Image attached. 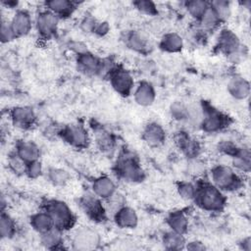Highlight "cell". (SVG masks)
<instances>
[{"mask_svg":"<svg viewBox=\"0 0 251 251\" xmlns=\"http://www.w3.org/2000/svg\"><path fill=\"white\" fill-rule=\"evenodd\" d=\"M200 27L204 31H212L216 29L220 25L221 21L218 18L215 11L209 6V8L206 10V12L201 16V18L198 20Z\"/></svg>","mask_w":251,"mask_h":251,"instance_id":"83f0119b","label":"cell"},{"mask_svg":"<svg viewBox=\"0 0 251 251\" xmlns=\"http://www.w3.org/2000/svg\"><path fill=\"white\" fill-rule=\"evenodd\" d=\"M79 206L84 214L95 222H102L106 219L107 211L101 199L94 193H86L79 199Z\"/></svg>","mask_w":251,"mask_h":251,"instance_id":"ba28073f","label":"cell"},{"mask_svg":"<svg viewBox=\"0 0 251 251\" xmlns=\"http://www.w3.org/2000/svg\"><path fill=\"white\" fill-rule=\"evenodd\" d=\"M176 144L188 158H195L200 152L199 142L185 131H179L175 136Z\"/></svg>","mask_w":251,"mask_h":251,"instance_id":"5bb4252c","label":"cell"},{"mask_svg":"<svg viewBox=\"0 0 251 251\" xmlns=\"http://www.w3.org/2000/svg\"><path fill=\"white\" fill-rule=\"evenodd\" d=\"M240 246L243 250H246V251H249L251 249V240H250V237H245L241 240L240 242Z\"/></svg>","mask_w":251,"mask_h":251,"instance_id":"c3c4849f","label":"cell"},{"mask_svg":"<svg viewBox=\"0 0 251 251\" xmlns=\"http://www.w3.org/2000/svg\"><path fill=\"white\" fill-rule=\"evenodd\" d=\"M60 135L65 142L77 149H84L89 143L87 129L80 125L66 126L60 131Z\"/></svg>","mask_w":251,"mask_h":251,"instance_id":"9c48e42d","label":"cell"},{"mask_svg":"<svg viewBox=\"0 0 251 251\" xmlns=\"http://www.w3.org/2000/svg\"><path fill=\"white\" fill-rule=\"evenodd\" d=\"M68 48L70 50H72L74 53L77 55H81L83 53L88 52V48L87 45L81 41H77V40H72L69 42L68 44Z\"/></svg>","mask_w":251,"mask_h":251,"instance_id":"f6af8a7d","label":"cell"},{"mask_svg":"<svg viewBox=\"0 0 251 251\" xmlns=\"http://www.w3.org/2000/svg\"><path fill=\"white\" fill-rule=\"evenodd\" d=\"M203 120L200 127L208 133H214L223 130L227 126L229 119L221 111L213 108L210 105L202 104Z\"/></svg>","mask_w":251,"mask_h":251,"instance_id":"8992f818","label":"cell"},{"mask_svg":"<svg viewBox=\"0 0 251 251\" xmlns=\"http://www.w3.org/2000/svg\"><path fill=\"white\" fill-rule=\"evenodd\" d=\"M16 154L26 164L39 160L40 149L32 141L22 140L16 146Z\"/></svg>","mask_w":251,"mask_h":251,"instance_id":"44dd1931","label":"cell"},{"mask_svg":"<svg viewBox=\"0 0 251 251\" xmlns=\"http://www.w3.org/2000/svg\"><path fill=\"white\" fill-rule=\"evenodd\" d=\"M210 6L215 11V13L217 14L218 18L222 23L226 22L230 17L231 7L229 2L225 0H216L210 2Z\"/></svg>","mask_w":251,"mask_h":251,"instance_id":"e575fe53","label":"cell"},{"mask_svg":"<svg viewBox=\"0 0 251 251\" xmlns=\"http://www.w3.org/2000/svg\"><path fill=\"white\" fill-rule=\"evenodd\" d=\"M185 248L188 249V250H197V251H201V250H205L206 249V246L198 241V240H193V241H190L188 243L185 244Z\"/></svg>","mask_w":251,"mask_h":251,"instance_id":"7dc6e473","label":"cell"},{"mask_svg":"<svg viewBox=\"0 0 251 251\" xmlns=\"http://www.w3.org/2000/svg\"><path fill=\"white\" fill-rule=\"evenodd\" d=\"M209 6H210V2H206L203 0H191V1L185 2V8L188 14L197 21L206 12Z\"/></svg>","mask_w":251,"mask_h":251,"instance_id":"d6a6232c","label":"cell"},{"mask_svg":"<svg viewBox=\"0 0 251 251\" xmlns=\"http://www.w3.org/2000/svg\"><path fill=\"white\" fill-rule=\"evenodd\" d=\"M45 9L54 13L60 19L70 17L76 9V3L70 0H50L44 3Z\"/></svg>","mask_w":251,"mask_h":251,"instance_id":"7402d4cb","label":"cell"},{"mask_svg":"<svg viewBox=\"0 0 251 251\" xmlns=\"http://www.w3.org/2000/svg\"><path fill=\"white\" fill-rule=\"evenodd\" d=\"M167 224L171 230L180 234H184L188 228V220L181 211L172 212L167 218Z\"/></svg>","mask_w":251,"mask_h":251,"instance_id":"4316f807","label":"cell"},{"mask_svg":"<svg viewBox=\"0 0 251 251\" xmlns=\"http://www.w3.org/2000/svg\"><path fill=\"white\" fill-rule=\"evenodd\" d=\"M2 4L5 5L6 7H9V8H15V7H17L18 2H15V1H8V2L7 1H3Z\"/></svg>","mask_w":251,"mask_h":251,"instance_id":"681fc988","label":"cell"},{"mask_svg":"<svg viewBox=\"0 0 251 251\" xmlns=\"http://www.w3.org/2000/svg\"><path fill=\"white\" fill-rule=\"evenodd\" d=\"M142 139L151 147L161 146L166 140V131L157 123H149L142 131Z\"/></svg>","mask_w":251,"mask_h":251,"instance_id":"9a60e30c","label":"cell"},{"mask_svg":"<svg viewBox=\"0 0 251 251\" xmlns=\"http://www.w3.org/2000/svg\"><path fill=\"white\" fill-rule=\"evenodd\" d=\"M10 24L17 38L28 34L32 27L31 17L25 10H18L11 19Z\"/></svg>","mask_w":251,"mask_h":251,"instance_id":"4fadbf2b","label":"cell"},{"mask_svg":"<svg viewBox=\"0 0 251 251\" xmlns=\"http://www.w3.org/2000/svg\"><path fill=\"white\" fill-rule=\"evenodd\" d=\"M133 97L134 101L143 107L151 106L156 98V92L154 89V86L146 81H140L138 85L133 90Z\"/></svg>","mask_w":251,"mask_h":251,"instance_id":"e0dca14e","label":"cell"},{"mask_svg":"<svg viewBox=\"0 0 251 251\" xmlns=\"http://www.w3.org/2000/svg\"><path fill=\"white\" fill-rule=\"evenodd\" d=\"M113 216L116 225L121 228H134L138 224V216L135 210L126 205Z\"/></svg>","mask_w":251,"mask_h":251,"instance_id":"ac0fdd59","label":"cell"},{"mask_svg":"<svg viewBox=\"0 0 251 251\" xmlns=\"http://www.w3.org/2000/svg\"><path fill=\"white\" fill-rule=\"evenodd\" d=\"M42 174V165L39 160L26 164L25 175L30 178H36Z\"/></svg>","mask_w":251,"mask_h":251,"instance_id":"60d3db41","label":"cell"},{"mask_svg":"<svg viewBox=\"0 0 251 251\" xmlns=\"http://www.w3.org/2000/svg\"><path fill=\"white\" fill-rule=\"evenodd\" d=\"M62 232L60 229L53 227L49 229L48 231H45L40 234V242L41 244L51 250H56V249H62L63 247V236Z\"/></svg>","mask_w":251,"mask_h":251,"instance_id":"cb8c5ba5","label":"cell"},{"mask_svg":"<svg viewBox=\"0 0 251 251\" xmlns=\"http://www.w3.org/2000/svg\"><path fill=\"white\" fill-rule=\"evenodd\" d=\"M47 175L49 181L57 186L65 185L71 179L70 174L66 170L60 168H50Z\"/></svg>","mask_w":251,"mask_h":251,"instance_id":"836d02e7","label":"cell"},{"mask_svg":"<svg viewBox=\"0 0 251 251\" xmlns=\"http://www.w3.org/2000/svg\"><path fill=\"white\" fill-rule=\"evenodd\" d=\"M105 201H106L105 208H106L107 213H110V211H111V213L113 215L126 205L125 197L117 191L112 196H110L108 199H106Z\"/></svg>","mask_w":251,"mask_h":251,"instance_id":"d590c367","label":"cell"},{"mask_svg":"<svg viewBox=\"0 0 251 251\" xmlns=\"http://www.w3.org/2000/svg\"><path fill=\"white\" fill-rule=\"evenodd\" d=\"M109 29H110V25H109V24L107 22H98L97 25L95 27L94 33L97 34V35L103 36L106 33H108Z\"/></svg>","mask_w":251,"mask_h":251,"instance_id":"bcb514c9","label":"cell"},{"mask_svg":"<svg viewBox=\"0 0 251 251\" xmlns=\"http://www.w3.org/2000/svg\"><path fill=\"white\" fill-rule=\"evenodd\" d=\"M193 200L202 210L207 212H221L226 203L223 191L210 182H202L196 185Z\"/></svg>","mask_w":251,"mask_h":251,"instance_id":"6da1fadb","label":"cell"},{"mask_svg":"<svg viewBox=\"0 0 251 251\" xmlns=\"http://www.w3.org/2000/svg\"><path fill=\"white\" fill-rule=\"evenodd\" d=\"M183 47V40L176 32H168L163 35L160 41V48L166 52H178Z\"/></svg>","mask_w":251,"mask_h":251,"instance_id":"484cf974","label":"cell"},{"mask_svg":"<svg viewBox=\"0 0 251 251\" xmlns=\"http://www.w3.org/2000/svg\"><path fill=\"white\" fill-rule=\"evenodd\" d=\"M126 44L131 50H134L139 53H143L147 50V41L146 39L137 31H129L126 35Z\"/></svg>","mask_w":251,"mask_h":251,"instance_id":"f546056e","label":"cell"},{"mask_svg":"<svg viewBox=\"0 0 251 251\" xmlns=\"http://www.w3.org/2000/svg\"><path fill=\"white\" fill-rule=\"evenodd\" d=\"M117 174L124 179L130 182H140L144 179L145 174L137 158L129 151L123 152L116 164Z\"/></svg>","mask_w":251,"mask_h":251,"instance_id":"3957f363","label":"cell"},{"mask_svg":"<svg viewBox=\"0 0 251 251\" xmlns=\"http://www.w3.org/2000/svg\"><path fill=\"white\" fill-rule=\"evenodd\" d=\"M44 210L51 216L54 226L61 231L71 229L75 224V216L67 203L52 199L44 204Z\"/></svg>","mask_w":251,"mask_h":251,"instance_id":"7a4b0ae2","label":"cell"},{"mask_svg":"<svg viewBox=\"0 0 251 251\" xmlns=\"http://www.w3.org/2000/svg\"><path fill=\"white\" fill-rule=\"evenodd\" d=\"M164 247L168 250H180L185 248V239L183 234L177 233L176 231H169L163 236Z\"/></svg>","mask_w":251,"mask_h":251,"instance_id":"f1b7e54d","label":"cell"},{"mask_svg":"<svg viewBox=\"0 0 251 251\" xmlns=\"http://www.w3.org/2000/svg\"><path fill=\"white\" fill-rule=\"evenodd\" d=\"M96 144L101 151L111 152L115 148V139L109 131L100 128L96 130Z\"/></svg>","mask_w":251,"mask_h":251,"instance_id":"4dcf8cb0","label":"cell"},{"mask_svg":"<svg viewBox=\"0 0 251 251\" xmlns=\"http://www.w3.org/2000/svg\"><path fill=\"white\" fill-rule=\"evenodd\" d=\"M232 168L241 174H248L251 170V154L248 147H239L236 153L231 157Z\"/></svg>","mask_w":251,"mask_h":251,"instance_id":"603a6c76","label":"cell"},{"mask_svg":"<svg viewBox=\"0 0 251 251\" xmlns=\"http://www.w3.org/2000/svg\"><path fill=\"white\" fill-rule=\"evenodd\" d=\"M30 225L39 234L55 227L51 216L45 210L33 214L30 217Z\"/></svg>","mask_w":251,"mask_h":251,"instance_id":"d4e9b609","label":"cell"},{"mask_svg":"<svg viewBox=\"0 0 251 251\" xmlns=\"http://www.w3.org/2000/svg\"><path fill=\"white\" fill-rule=\"evenodd\" d=\"M10 117L13 125L21 129L30 128L36 121V115L33 109L28 106H18L13 108Z\"/></svg>","mask_w":251,"mask_h":251,"instance_id":"7c38bea8","label":"cell"},{"mask_svg":"<svg viewBox=\"0 0 251 251\" xmlns=\"http://www.w3.org/2000/svg\"><path fill=\"white\" fill-rule=\"evenodd\" d=\"M227 91L234 99L244 100L250 93L249 81L242 76L235 75L228 80Z\"/></svg>","mask_w":251,"mask_h":251,"instance_id":"ffe728a7","label":"cell"},{"mask_svg":"<svg viewBox=\"0 0 251 251\" xmlns=\"http://www.w3.org/2000/svg\"><path fill=\"white\" fill-rule=\"evenodd\" d=\"M101 65V59L93 55L91 52H86L76 56L77 70L84 75H98Z\"/></svg>","mask_w":251,"mask_h":251,"instance_id":"2e32d148","label":"cell"},{"mask_svg":"<svg viewBox=\"0 0 251 251\" xmlns=\"http://www.w3.org/2000/svg\"><path fill=\"white\" fill-rule=\"evenodd\" d=\"M178 195L185 200H193L196 193V185L188 181H180L176 186Z\"/></svg>","mask_w":251,"mask_h":251,"instance_id":"74e56055","label":"cell"},{"mask_svg":"<svg viewBox=\"0 0 251 251\" xmlns=\"http://www.w3.org/2000/svg\"><path fill=\"white\" fill-rule=\"evenodd\" d=\"M101 242L99 232L91 226H80L76 228L71 238L73 249L89 251L98 248Z\"/></svg>","mask_w":251,"mask_h":251,"instance_id":"5b68a950","label":"cell"},{"mask_svg":"<svg viewBox=\"0 0 251 251\" xmlns=\"http://www.w3.org/2000/svg\"><path fill=\"white\" fill-rule=\"evenodd\" d=\"M9 165L11 169L15 173H24L25 174V169H26V163H25L17 154L12 156L9 160Z\"/></svg>","mask_w":251,"mask_h":251,"instance_id":"b9f144b4","label":"cell"},{"mask_svg":"<svg viewBox=\"0 0 251 251\" xmlns=\"http://www.w3.org/2000/svg\"><path fill=\"white\" fill-rule=\"evenodd\" d=\"M212 183L220 190L235 191L242 186V179L238 173L231 167L226 165H218L212 169L211 172Z\"/></svg>","mask_w":251,"mask_h":251,"instance_id":"277c9868","label":"cell"},{"mask_svg":"<svg viewBox=\"0 0 251 251\" xmlns=\"http://www.w3.org/2000/svg\"><path fill=\"white\" fill-rule=\"evenodd\" d=\"M60 20L61 19L58 16L46 9L41 11L35 19V27L37 32L45 39L52 38L58 31Z\"/></svg>","mask_w":251,"mask_h":251,"instance_id":"30bf717a","label":"cell"},{"mask_svg":"<svg viewBox=\"0 0 251 251\" xmlns=\"http://www.w3.org/2000/svg\"><path fill=\"white\" fill-rule=\"evenodd\" d=\"M133 6L142 14L147 16H155L158 13L157 6L150 0H138L133 2Z\"/></svg>","mask_w":251,"mask_h":251,"instance_id":"f35d334b","label":"cell"},{"mask_svg":"<svg viewBox=\"0 0 251 251\" xmlns=\"http://www.w3.org/2000/svg\"><path fill=\"white\" fill-rule=\"evenodd\" d=\"M97 23H98V21L96 19H94L93 17H85L80 23V27L84 32L94 33Z\"/></svg>","mask_w":251,"mask_h":251,"instance_id":"7bdbcfd3","label":"cell"},{"mask_svg":"<svg viewBox=\"0 0 251 251\" xmlns=\"http://www.w3.org/2000/svg\"><path fill=\"white\" fill-rule=\"evenodd\" d=\"M217 48L219 51L229 58L235 60L241 55V43L238 36L228 28H224L220 31L217 39Z\"/></svg>","mask_w":251,"mask_h":251,"instance_id":"52a82bcc","label":"cell"},{"mask_svg":"<svg viewBox=\"0 0 251 251\" xmlns=\"http://www.w3.org/2000/svg\"><path fill=\"white\" fill-rule=\"evenodd\" d=\"M0 36H1V41L3 43H8L17 38L16 34L11 26L10 22L2 20L1 28H0Z\"/></svg>","mask_w":251,"mask_h":251,"instance_id":"ab89813d","label":"cell"},{"mask_svg":"<svg viewBox=\"0 0 251 251\" xmlns=\"http://www.w3.org/2000/svg\"><path fill=\"white\" fill-rule=\"evenodd\" d=\"M92 192L100 199L106 200L116 192V184L111 177L101 176L93 180Z\"/></svg>","mask_w":251,"mask_h":251,"instance_id":"d6986e66","label":"cell"},{"mask_svg":"<svg viewBox=\"0 0 251 251\" xmlns=\"http://www.w3.org/2000/svg\"><path fill=\"white\" fill-rule=\"evenodd\" d=\"M170 114L172 118L178 122H186L188 114V105L176 101L174 102L170 107Z\"/></svg>","mask_w":251,"mask_h":251,"instance_id":"8d00e7d4","label":"cell"},{"mask_svg":"<svg viewBox=\"0 0 251 251\" xmlns=\"http://www.w3.org/2000/svg\"><path fill=\"white\" fill-rule=\"evenodd\" d=\"M238 148H239L238 146H236L235 144H233L230 141H224L219 144V151L222 152L223 154L228 155L230 157H232L236 153Z\"/></svg>","mask_w":251,"mask_h":251,"instance_id":"ee69618b","label":"cell"},{"mask_svg":"<svg viewBox=\"0 0 251 251\" xmlns=\"http://www.w3.org/2000/svg\"><path fill=\"white\" fill-rule=\"evenodd\" d=\"M109 76L110 83L118 94L125 97L131 94L134 88V80L128 71L116 68Z\"/></svg>","mask_w":251,"mask_h":251,"instance_id":"8fae6325","label":"cell"},{"mask_svg":"<svg viewBox=\"0 0 251 251\" xmlns=\"http://www.w3.org/2000/svg\"><path fill=\"white\" fill-rule=\"evenodd\" d=\"M16 231V223L13 218L5 211L1 212L0 217V234L2 238H10Z\"/></svg>","mask_w":251,"mask_h":251,"instance_id":"1f68e13d","label":"cell"}]
</instances>
